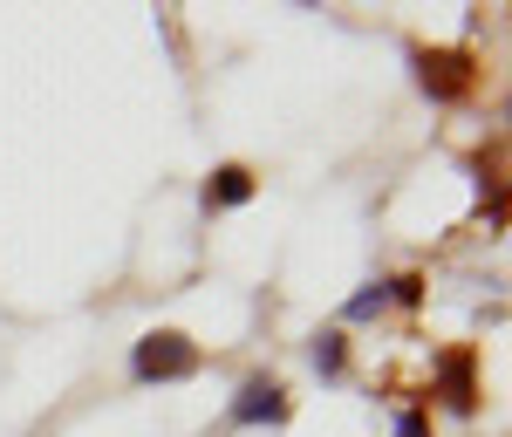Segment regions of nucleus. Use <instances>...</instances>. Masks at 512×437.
Instances as JSON below:
<instances>
[{
	"instance_id": "8",
	"label": "nucleus",
	"mask_w": 512,
	"mask_h": 437,
	"mask_svg": "<svg viewBox=\"0 0 512 437\" xmlns=\"http://www.w3.org/2000/svg\"><path fill=\"white\" fill-rule=\"evenodd\" d=\"M396 437H431V424H424V410H403V417H396Z\"/></svg>"
},
{
	"instance_id": "5",
	"label": "nucleus",
	"mask_w": 512,
	"mask_h": 437,
	"mask_svg": "<svg viewBox=\"0 0 512 437\" xmlns=\"http://www.w3.org/2000/svg\"><path fill=\"white\" fill-rule=\"evenodd\" d=\"M253 199V171L246 164H226V171H212V185H205V205H246Z\"/></svg>"
},
{
	"instance_id": "2",
	"label": "nucleus",
	"mask_w": 512,
	"mask_h": 437,
	"mask_svg": "<svg viewBox=\"0 0 512 437\" xmlns=\"http://www.w3.org/2000/svg\"><path fill=\"white\" fill-rule=\"evenodd\" d=\"M417 82L431 89L437 103H458V96L478 82V69H472L465 48H417Z\"/></svg>"
},
{
	"instance_id": "1",
	"label": "nucleus",
	"mask_w": 512,
	"mask_h": 437,
	"mask_svg": "<svg viewBox=\"0 0 512 437\" xmlns=\"http://www.w3.org/2000/svg\"><path fill=\"white\" fill-rule=\"evenodd\" d=\"M144 383H178V376H192L198 369V349L185 342V335H171V328H158V335H144L137 342V362H130Z\"/></svg>"
},
{
	"instance_id": "9",
	"label": "nucleus",
	"mask_w": 512,
	"mask_h": 437,
	"mask_svg": "<svg viewBox=\"0 0 512 437\" xmlns=\"http://www.w3.org/2000/svg\"><path fill=\"white\" fill-rule=\"evenodd\" d=\"M390 294H396V301H417V294H424V280L403 274V280H390Z\"/></svg>"
},
{
	"instance_id": "7",
	"label": "nucleus",
	"mask_w": 512,
	"mask_h": 437,
	"mask_svg": "<svg viewBox=\"0 0 512 437\" xmlns=\"http://www.w3.org/2000/svg\"><path fill=\"white\" fill-rule=\"evenodd\" d=\"M315 369L321 376H342V335H321L315 342Z\"/></svg>"
},
{
	"instance_id": "3",
	"label": "nucleus",
	"mask_w": 512,
	"mask_h": 437,
	"mask_svg": "<svg viewBox=\"0 0 512 437\" xmlns=\"http://www.w3.org/2000/svg\"><path fill=\"white\" fill-rule=\"evenodd\" d=\"M233 424H287V390L274 376H253L233 397Z\"/></svg>"
},
{
	"instance_id": "6",
	"label": "nucleus",
	"mask_w": 512,
	"mask_h": 437,
	"mask_svg": "<svg viewBox=\"0 0 512 437\" xmlns=\"http://www.w3.org/2000/svg\"><path fill=\"white\" fill-rule=\"evenodd\" d=\"M383 301H390V287H362V294H355V301L342 308V315H349V321H369L376 308H383Z\"/></svg>"
},
{
	"instance_id": "4",
	"label": "nucleus",
	"mask_w": 512,
	"mask_h": 437,
	"mask_svg": "<svg viewBox=\"0 0 512 437\" xmlns=\"http://www.w3.org/2000/svg\"><path fill=\"white\" fill-rule=\"evenodd\" d=\"M437 390H444V403H451L458 417H472V410H478V383H472V349H451V356L437 362Z\"/></svg>"
}]
</instances>
